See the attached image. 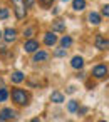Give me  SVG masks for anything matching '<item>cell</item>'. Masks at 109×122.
Here are the masks:
<instances>
[{"label": "cell", "instance_id": "6da1fadb", "mask_svg": "<svg viewBox=\"0 0 109 122\" xmlns=\"http://www.w3.org/2000/svg\"><path fill=\"white\" fill-rule=\"evenodd\" d=\"M12 99H14V102L19 104V105H27V104H29V95H27V92L22 90V89H14V90H12Z\"/></svg>", "mask_w": 109, "mask_h": 122}, {"label": "cell", "instance_id": "7a4b0ae2", "mask_svg": "<svg viewBox=\"0 0 109 122\" xmlns=\"http://www.w3.org/2000/svg\"><path fill=\"white\" fill-rule=\"evenodd\" d=\"M12 4H14V7H15V15H17V19L22 20V19L25 17V10H27L25 0H12Z\"/></svg>", "mask_w": 109, "mask_h": 122}, {"label": "cell", "instance_id": "3957f363", "mask_svg": "<svg viewBox=\"0 0 109 122\" xmlns=\"http://www.w3.org/2000/svg\"><path fill=\"white\" fill-rule=\"evenodd\" d=\"M92 75H94L96 79H104V77H107V67H106L104 64L96 65V67L92 69Z\"/></svg>", "mask_w": 109, "mask_h": 122}, {"label": "cell", "instance_id": "277c9868", "mask_svg": "<svg viewBox=\"0 0 109 122\" xmlns=\"http://www.w3.org/2000/svg\"><path fill=\"white\" fill-rule=\"evenodd\" d=\"M94 45L99 50H107L109 49V39H104L102 35H97L96 40H94Z\"/></svg>", "mask_w": 109, "mask_h": 122}, {"label": "cell", "instance_id": "5b68a950", "mask_svg": "<svg viewBox=\"0 0 109 122\" xmlns=\"http://www.w3.org/2000/svg\"><path fill=\"white\" fill-rule=\"evenodd\" d=\"M15 115H17L15 110H12V109H4L2 112H0V120H12Z\"/></svg>", "mask_w": 109, "mask_h": 122}, {"label": "cell", "instance_id": "8992f818", "mask_svg": "<svg viewBox=\"0 0 109 122\" xmlns=\"http://www.w3.org/2000/svg\"><path fill=\"white\" fill-rule=\"evenodd\" d=\"M24 50L25 52H35V50H39V42H35V40H29V42H25L24 44Z\"/></svg>", "mask_w": 109, "mask_h": 122}, {"label": "cell", "instance_id": "52a82bcc", "mask_svg": "<svg viewBox=\"0 0 109 122\" xmlns=\"http://www.w3.org/2000/svg\"><path fill=\"white\" fill-rule=\"evenodd\" d=\"M15 35H17V32H15L14 29H7V30L4 32V39H5V42H14V40H15Z\"/></svg>", "mask_w": 109, "mask_h": 122}, {"label": "cell", "instance_id": "ba28073f", "mask_svg": "<svg viewBox=\"0 0 109 122\" xmlns=\"http://www.w3.org/2000/svg\"><path fill=\"white\" fill-rule=\"evenodd\" d=\"M44 42H45V45H54V44L57 42L55 34H54V32H47V34H45V37H44Z\"/></svg>", "mask_w": 109, "mask_h": 122}, {"label": "cell", "instance_id": "9c48e42d", "mask_svg": "<svg viewBox=\"0 0 109 122\" xmlns=\"http://www.w3.org/2000/svg\"><path fill=\"white\" fill-rule=\"evenodd\" d=\"M72 9L76 12H81L86 9V0H72Z\"/></svg>", "mask_w": 109, "mask_h": 122}, {"label": "cell", "instance_id": "30bf717a", "mask_svg": "<svg viewBox=\"0 0 109 122\" xmlns=\"http://www.w3.org/2000/svg\"><path fill=\"white\" fill-rule=\"evenodd\" d=\"M71 65H72V69H82L84 67V60H82V57H74L72 60H71Z\"/></svg>", "mask_w": 109, "mask_h": 122}, {"label": "cell", "instance_id": "8fae6325", "mask_svg": "<svg viewBox=\"0 0 109 122\" xmlns=\"http://www.w3.org/2000/svg\"><path fill=\"white\" fill-rule=\"evenodd\" d=\"M49 59V54L47 52H37L35 50V55H34V62H44Z\"/></svg>", "mask_w": 109, "mask_h": 122}, {"label": "cell", "instance_id": "7c38bea8", "mask_svg": "<svg viewBox=\"0 0 109 122\" xmlns=\"http://www.w3.org/2000/svg\"><path fill=\"white\" fill-rule=\"evenodd\" d=\"M50 100H52V102H55V104H62V102H64V95H62L60 92H52Z\"/></svg>", "mask_w": 109, "mask_h": 122}, {"label": "cell", "instance_id": "4fadbf2b", "mask_svg": "<svg viewBox=\"0 0 109 122\" xmlns=\"http://www.w3.org/2000/svg\"><path fill=\"white\" fill-rule=\"evenodd\" d=\"M89 22H91L92 25H97V24L101 22V17H99V14H96V12H91V14H89Z\"/></svg>", "mask_w": 109, "mask_h": 122}, {"label": "cell", "instance_id": "5bb4252c", "mask_svg": "<svg viewBox=\"0 0 109 122\" xmlns=\"http://www.w3.org/2000/svg\"><path fill=\"white\" fill-rule=\"evenodd\" d=\"M52 30H54V32H64V30H65V24H64V22H54Z\"/></svg>", "mask_w": 109, "mask_h": 122}, {"label": "cell", "instance_id": "9a60e30c", "mask_svg": "<svg viewBox=\"0 0 109 122\" xmlns=\"http://www.w3.org/2000/svg\"><path fill=\"white\" fill-rule=\"evenodd\" d=\"M10 79H12V82H15V84H20V82L24 80V74H22V72H14Z\"/></svg>", "mask_w": 109, "mask_h": 122}, {"label": "cell", "instance_id": "2e32d148", "mask_svg": "<svg viewBox=\"0 0 109 122\" xmlns=\"http://www.w3.org/2000/svg\"><path fill=\"white\" fill-rule=\"evenodd\" d=\"M71 44H72V39H71V37H67V35H64V37L60 39V45H62L64 49H67V47H71Z\"/></svg>", "mask_w": 109, "mask_h": 122}, {"label": "cell", "instance_id": "e0dca14e", "mask_svg": "<svg viewBox=\"0 0 109 122\" xmlns=\"http://www.w3.org/2000/svg\"><path fill=\"white\" fill-rule=\"evenodd\" d=\"M67 109H69V112H77V110H79V102L71 100V102L67 104Z\"/></svg>", "mask_w": 109, "mask_h": 122}, {"label": "cell", "instance_id": "ac0fdd59", "mask_svg": "<svg viewBox=\"0 0 109 122\" xmlns=\"http://www.w3.org/2000/svg\"><path fill=\"white\" fill-rule=\"evenodd\" d=\"M9 99V90L5 87H0V102H5Z\"/></svg>", "mask_w": 109, "mask_h": 122}, {"label": "cell", "instance_id": "d6986e66", "mask_svg": "<svg viewBox=\"0 0 109 122\" xmlns=\"http://www.w3.org/2000/svg\"><path fill=\"white\" fill-rule=\"evenodd\" d=\"M65 54H67V50H65L64 47H62V49H57V50L54 52V55H55V57H65Z\"/></svg>", "mask_w": 109, "mask_h": 122}, {"label": "cell", "instance_id": "ffe728a7", "mask_svg": "<svg viewBox=\"0 0 109 122\" xmlns=\"http://www.w3.org/2000/svg\"><path fill=\"white\" fill-rule=\"evenodd\" d=\"M7 17H9V10H7V9H0V19L5 20Z\"/></svg>", "mask_w": 109, "mask_h": 122}, {"label": "cell", "instance_id": "44dd1931", "mask_svg": "<svg viewBox=\"0 0 109 122\" xmlns=\"http://www.w3.org/2000/svg\"><path fill=\"white\" fill-rule=\"evenodd\" d=\"M102 15L104 17H109V5H104L102 7Z\"/></svg>", "mask_w": 109, "mask_h": 122}, {"label": "cell", "instance_id": "7402d4cb", "mask_svg": "<svg viewBox=\"0 0 109 122\" xmlns=\"http://www.w3.org/2000/svg\"><path fill=\"white\" fill-rule=\"evenodd\" d=\"M40 2H42V5H45V7H49L52 2H54V0H40Z\"/></svg>", "mask_w": 109, "mask_h": 122}, {"label": "cell", "instance_id": "603a6c76", "mask_svg": "<svg viewBox=\"0 0 109 122\" xmlns=\"http://www.w3.org/2000/svg\"><path fill=\"white\" fill-rule=\"evenodd\" d=\"M32 34H34V29H27V30H25V35H27V37H32Z\"/></svg>", "mask_w": 109, "mask_h": 122}, {"label": "cell", "instance_id": "cb8c5ba5", "mask_svg": "<svg viewBox=\"0 0 109 122\" xmlns=\"http://www.w3.org/2000/svg\"><path fill=\"white\" fill-rule=\"evenodd\" d=\"M0 87H4V80L2 79H0Z\"/></svg>", "mask_w": 109, "mask_h": 122}, {"label": "cell", "instance_id": "d4e9b609", "mask_svg": "<svg viewBox=\"0 0 109 122\" xmlns=\"http://www.w3.org/2000/svg\"><path fill=\"white\" fill-rule=\"evenodd\" d=\"M62 2H69V0H62Z\"/></svg>", "mask_w": 109, "mask_h": 122}, {"label": "cell", "instance_id": "484cf974", "mask_svg": "<svg viewBox=\"0 0 109 122\" xmlns=\"http://www.w3.org/2000/svg\"><path fill=\"white\" fill-rule=\"evenodd\" d=\"M0 37H2V32H0Z\"/></svg>", "mask_w": 109, "mask_h": 122}]
</instances>
